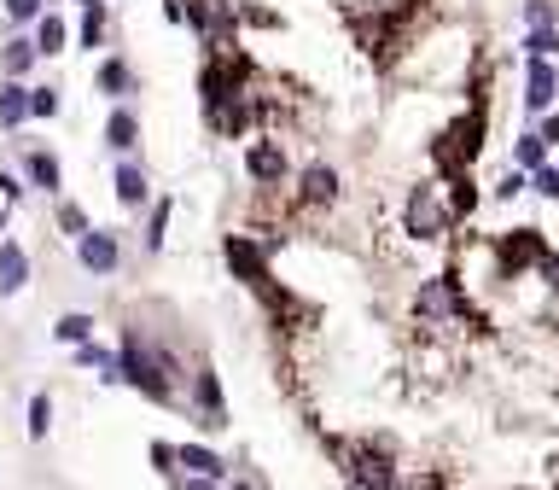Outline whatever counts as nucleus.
Wrapping results in <instances>:
<instances>
[{
    "label": "nucleus",
    "instance_id": "obj_27",
    "mask_svg": "<svg viewBox=\"0 0 559 490\" xmlns=\"http://www.w3.org/2000/svg\"><path fill=\"white\" fill-rule=\"evenodd\" d=\"M525 30H559L554 0H525Z\"/></svg>",
    "mask_w": 559,
    "mask_h": 490
},
{
    "label": "nucleus",
    "instance_id": "obj_34",
    "mask_svg": "<svg viewBox=\"0 0 559 490\" xmlns=\"http://www.w3.org/2000/svg\"><path fill=\"white\" fill-rule=\"evenodd\" d=\"M536 275H542L559 292V251H542V257H536Z\"/></svg>",
    "mask_w": 559,
    "mask_h": 490
},
{
    "label": "nucleus",
    "instance_id": "obj_30",
    "mask_svg": "<svg viewBox=\"0 0 559 490\" xmlns=\"http://www.w3.org/2000/svg\"><path fill=\"white\" fill-rule=\"evenodd\" d=\"M41 12H47V0H6V18H12V24H35Z\"/></svg>",
    "mask_w": 559,
    "mask_h": 490
},
{
    "label": "nucleus",
    "instance_id": "obj_39",
    "mask_svg": "<svg viewBox=\"0 0 559 490\" xmlns=\"http://www.w3.org/2000/svg\"><path fill=\"white\" fill-rule=\"evenodd\" d=\"M0 234H6V205H0Z\"/></svg>",
    "mask_w": 559,
    "mask_h": 490
},
{
    "label": "nucleus",
    "instance_id": "obj_15",
    "mask_svg": "<svg viewBox=\"0 0 559 490\" xmlns=\"http://www.w3.org/2000/svg\"><path fill=\"white\" fill-rule=\"evenodd\" d=\"M105 146H111L117 158H134V152H140V111H134V105H111V117H105Z\"/></svg>",
    "mask_w": 559,
    "mask_h": 490
},
{
    "label": "nucleus",
    "instance_id": "obj_13",
    "mask_svg": "<svg viewBox=\"0 0 559 490\" xmlns=\"http://www.w3.org/2000/svg\"><path fill=\"white\" fill-rule=\"evenodd\" d=\"M24 286H30V251H24V240L0 234V298H18Z\"/></svg>",
    "mask_w": 559,
    "mask_h": 490
},
{
    "label": "nucleus",
    "instance_id": "obj_10",
    "mask_svg": "<svg viewBox=\"0 0 559 490\" xmlns=\"http://www.w3.org/2000/svg\"><path fill=\"white\" fill-rule=\"evenodd\" d=\"M559 100V65L554 59H530L525 65V111L530 117H548Z\"/></svg>",
    "mask_w": 559,
    "mask_h": 490
},
{
    "label": "nucleus",
    "instance_id": "obj_17",
    "mask_svg": "<svg viewBox=\"0 0 559 490\" xmlns=\"http://www.w3.org/2000/svg\"><path fill=\"white\" fill-rule=\"evenodd\" d=\"M70 362H76V368H88V374H99L105 385H123V368H117V350H111V345H99V339H88V345H76V350H70Z\"/></svg>",
    "mask_w": 559,
    "mask_h": 490
},
{
    "label": "nucleus",
    "instance_id": "obj_22",
    "mask_svg": "<svg viewBox=\"0 0 559 490\" xmlns=\"http://www.w3.org/2000/svg\"><path fill=\"white\" fill-rule=\"evenodd\" d=\"M542 164H548V146H542V135H536V129H525V135L513 140V170L536 175Z\"/></svg>",
    "mask_w": 559,
    "mask_h": 490
},
{
    "label": "nucleus",
    "instance_id": "obj_25",
    "mask_svg": "<svg viewBox=\"0 0 559 490\" xmlns=\"http://www.w3.org/2000/svg\"><path fill=\"white\" fill-rule=\"evenodd\" d=\"M47 432H53V397L35 391L30 397V444H47Z\"/></svg>",
    "mask_w": 559,
    "mask_h": 490
},
{
    "label": "nucleus",
    "instance_id": "obj_9",
    "mask_svg": "<svg viewBox=\"0 0 559 490\" xmlns=\"http://www.w3.org/2000/svg\"><path fill=\"white\" fill-rule=\"evenodd\" d=\"M175 467H181L187 479H210V485H228L233 479V461L216 455L210 444H175Z\"/></svg>",
    "mask_w": 559,
    "mask_h": 490
},
{
    "label": "nucleus",
    "instance_id": "obj_11",
    "mask_svg": "<svg viewBox=\"0 0 559 490\" xmlns=\"http://www.w3.org/2000/svg\"><path fill=\"white\" fill-rule=\"evenodd\" d=\"M24 187L47 193V199H59V193H65V164H59V152H47V146H24Z\"/></svg>",
    "mask_w": 559,
    "mask_h": 490
},
{
    "label": "nucleus",
    "instance_id": "obj_23",
    "mask_svg": "<svg viewBox=\"0 0 559 490\" xmlns=\"http://www.w3.org/2000/svg\"><path fill=\"white\" fill-rule=\"evenodd\" d=\"M169 199H152V216H146V251H152V257H158V251H164V240H169Z\"/></svg>",
    "mask_w": 559,
    "mask_h": 490
},
{
    "label": "nucleus",
    "instance_id": "obj_1",
    "mask_svg": "<svg viewBox=\"0 0 559 490\" xmlns=\"http://www.w3.org/2000/svg\"><path fill=\"white\" fill-rule=\"evenodd\" d=\"M117 368H123V385H134L140 397H152V403H181V368H175L169 350H158L146 339L140 321H129L123 339H117Z\"/></svg>",
    "mask_w": 559,
    "mask_h": 490
},
{
    "label": "nucleus",
    "instance_id": "obj_29",
    "mask_svg": "<svg viewBox=\"0 0 559 490\" xmlns=\"http://www.w3.org/2000/svg\"><path fill=\"white\" fill-rule=\"evenodd\" d=\"M24 193H30V187H24V175L0 170V205H6V210H12V205H24Z\"/></svg>",
    "mask_w": 559,
    "mask_h": 490
},
{
    "label": "nucleus",
    "instance_id": "obj_20",
    "mask_svg": "<svg viewBox=\"0 0 559 490\" xmlns=\"http://www.w3.org/2000/svg\"><path fill=\"white\" fill-rule=\"evenodd\" d=\"M53 339H59V345H88V339H94V315L88 310H65L59 315V321H53Z\"/></svg>",
    "mask_w": 559,
    "mask_h": 490
},
{
    "label": "nucleus",
    "instance_id": "obj_28",
    "mask_svg": "<svg viewBox=\"0 0 559 490\" xmlns=\"http://www.w3.org/2000/svg\"><path fill=\"white\" fill-rule=\"evenodd\" d=\"M559 53V30H525V59H554Z\"/></svg>",
    "mask_w": 559,
    "mask_h": 490
},
{
    "label": "nucleus",
    "instance_id": "obj_8",
    "mask_svg": "<svg viewBox=\"0 0 559 490\" xmlns=\"http://www.w3.org/2000/svg\"><path fill=\"white\" fill-rule=\"evenodd\" d=\"M94 94H105L111 105H129L134 94H140V76H134V65L123 53H105L94 65Z\"/></svg>",
    "mask_w": 559,
    "mask_h": 490
},
{
    "label": "nucleus",
    "instance_id": "obj_19",
    "mask_svg": "<svg viewBox=\"0 0 559 490\" xmlns=\"http://www.w3.org/2000/svg\"><path fill=\"white\" fill-rule=\"evenodd\" d=\"M30 123V82H0V129H24Z\"/></svg>",
    "mask_w": 559,
    "mask_h": 490
},
{
    "label": "nucleus",
    "instance_id": "obj_18",
    "mask_svg": "<svg viewBox=\"0 0 559 490\" xmlns=\"http://www.w3.org/2000/svg\"><path fill=\"white\" fill-rule=\"evenodd\" d=\"M35 53H41V59H59V53H65L70 47V24H65V12H41V18H35Z\"/></svg>",
    "mask_w": 559,
    "mask_h": 490
},
{
    "label": "nucleus",
    "instance_id": "obj_36",
    "mask_svg": "<svg viewBox=\"0 0 559 490\" xmlns=\"http://www.w3.org/2000/svg\"><path fill=\"white\" fill-rule=\"evenodd\" d=\"M169 485H175V490H222V485H210V479H187V473H175Z\"/></svg>",
    "mask_w": 559,
    "mask_h": 490
},
{
    "label": "nucleus",
    "instance_id": "obj_14",
    "mask_svg": "<svg viewBox=\"0 0 559 490\" xmlns=\"http://www.w3.org/2000/svg\"><path fill=\"white\" fill-rule=\"evenodd\" d=\"M35 65H41V53H35L30 35H6L0 41V82H30Z\"/></svg>",
    "mask_w": 559,
    "mask_h": 490
},
{
    "label": "nucleus",
    "instance_id": "obj_38",
    "mask_svg": "<svg viewBox=\"0 0 559 490\" xmlns=\"http://www.w3.org/2000/svg\"><path fill=\"white\" fill-rule=\"evenodd\" d=\"M76 6H82V12H88V6H99V0H76Z\"/></svg>",
    "mask_w": 559,
    "mask_h": 490
},
{
    "label": "nucleus",
    "instance_id": "obj_31",
    "mask_svg": "<svg viewBox=\"0 0 559 490\" xmlns=\"http://www.w3.org/2000/svg\"><path fill=\"white\" fill-rule=\"evenodd\" d=\"M525 187H530V175H525V170H507V175H501V181H495V199L507 205V199H519Z\"/></svg>",
    "mask_w": 559,
    "mask_h": 490
},
{
    "label": "nucleus",
    "instance_id": "obj_4",
    "mask_svg": "<svg viewBox=\"0 0 559 490\" xmlns=\"http://www.w3.org/2000/svg\"><path fill=\"white\" fill-rule=\"evenodd\" d=\"M181 403H187V409H198V426H204V432H222V426H228L222 374H216L210 362H198L193 374H187V391H181Z\"/></svg>",
    "mask_w": 559,
    "mask_h": 490
},
{
    "label": "nucleus",
    "instance_id": "obj_26",
    "mask_svg": "<svg viewBox=\"0 0 559 490\" xmlns=\"http://www.w3.org/2000/svg\"><path fill=\"white\" fill-rule=\"evenodd\" d=\"M59 228H65L70 240H82V234H88L94 222H88V210L76 205V199H59Z\"/></svg>",
    "mask_w": 559,
    "mask_h": 490
},
{
    "label": "nucleus",
    "instance_id": "obj_16",
    "mask_svg": "<svg viewBox=\"0 0 559 490\" xmlns=\"http://www.w3.org/2000/svg\"><path fill=\"white\" fill-rule=\"evenodd\" d=\"M297 199L303 205H338V170L332 164H309L297 175Z\"/></svg>",
    "mask_w": 559,
    "mask_h": 490
},
{
    "label": "nucleus",
    "instance_id": "obj_3",
    "mask_svg": "<svg viewBox=\"0 0 559 490\" xmlns=\"http://www.w3.org/2000/svg\"><path fill=\"white\" fill-rule=\"evenodd\" d=\"M414 315H420L426 327H449V321H466L472 304H466V292L455 275H431V280H420V292H414Z\"/></svg>",
    "mask_w": 559,
    "mask_h": 490
},
{
    "label": "nucleus",
    "instance_id": "obj_35",
    "mask_svg": "<svg viewBox=\"0 0 559 490\" xmlns=\"http://www.w3.org/2000/svg\"><path fill=\"white\" fill-rule=\"evenodd\" d=\"M536 135H542V146H548V152H554V146H559V111H548V117H542V123H536Z\"/></svg>",
    "mask_w": 559,
    "mask_h": 490
},
{
    "label": "nucleus",
    "instance_id": "obj_5",
    "mask_svg": "<svg viewBox=\"0 0 559 490\" xmlns=\"http://www.w3.org/2000/svg\"><path fill=\"white\" fill-rule=\"evenodd\" d=\"M245 175H251L257 187H286V181H292V158H286V146L268 140V135L245 140Z\"/></svg>",
    "mask_w": 559,
    "mask_h": 490
},
{
    "label": "nucleus",
    "instance_id": "obj_21",
    "mask_svg": "<svg viewBox=\"0 0 559 490\" xmlns=\"http://www.w3.org/2000/svg\"><path fill=\"white\" fill-rule=\"evenodd\" d=\"M105 30H111V12H105V0H99V6L82 12V24H76V47H88V53L105 47Z\"/></svg>",
    "mask_w": 559,
    "mask_h": 490
},
{
    "label": "nucleus",
    "instance_id": "obj_6",
    "mask_svg": "<svg viewBox=\"0 0 559 490\" xmlns=\"http://www.w3.org/2000/svg\"><path fill=\"white\" fill-rule=\"evenodd\" d=\"M268 251H274V245H257L251 234H228V240H222V257H228V269L245 280L251 292H268Z\"/></svg>",
    "mask_w": 559,
    "mask_h": 490
},
{
    "label": "nucleus",
    "instance_id": "obj_37",
    "mask_svg": "<svg viewBox=\"0 0 559 490\" xmlns=\"http://www.w3.org/2000/svg\"><path fill=\"white\" fill-rule=\"evenodd\" d=\"M222 490H263V485H257L251 473H233V479H228V485H222Z\"/></svg>",
    "mask_w": 559,
    "mask_h": 490
},
{
    "label": "nucleus",
    "instance_id": "obj_33",
    "mask_svg": "<svg viewBox=\"0 0 559 490\" xmlns=\"http://www.w3.org/2000/svg\"><path fill=\"white\" fill-rule=\"evenodd\" d=\"M152 467L164 473V479H175L181 467H175V444H152Z\"/></svg>",
    "mask_w": 559,
    "mask_h": 490
},
{
    "label": "nucleus",
    "instance_id": "obj_32",
    "mask_svg": "<svg viewBox=\"0 0 559 490\" xmlns=\"http://www.w3.org/2000/svg\"><path fill=\"white\" fill-rule=\"evenodd\" d=\"M530 187H536V199H559V170L554 164H542V170L530 175Z\"/></svg>",
    "mask_w": 559,
    "mask_h": 490
},
{
    "label": "nucleus",
    "instance_id": "obj_2",
    "mask_svg": "<svg viewBox=\"0 0 559 490\" xmlns=\"http://www.w3.org/2000/svg\"><path fill=\"white\" fill-rule=\"evenodd\" d=\"M402 228H408L414 240H443V234L455 228V210H449V199H443L437 181H420V187L408 193V205H402Z\"/></svg>",
    "mask_w": 559,
    "mask_h": 490
},
{
    "label": "nucleus",
    "instance_id": "obj_12",
    "mask_svg": "<svg viewBox=\"0 0 559 490\" xmlns=\"http://www.w3.org/2000/svg\"><path fill=\"white\" fill-rule=\"evenodd\" d=\"M111 187H117V205H123V210H146V205H152V181H146V164H140V158H117Z\"/></svg>",
    "mask_w": 559,
    "mask_h": 490
},
{
    "label": "nucleus",
    "instance_id": "obj_24",
    "mask_svg": "<svg viewBox=\"0 0 559 490\" xmlns=\"http://www.w3.org/2000/svg\"><path fill=\"white\" fill-rule=\"evenodd\" d=\"M65 111V94L53 88V82H41V88H30V117H41V123H53Z\"/></svg>",
    "mask_w": 559,
    "mask_h": 490
},
{
    "label": "nucleus",
    "instance_id": "obj_7",
    "mask_svg": "<svg viewBox=\"0 0 559 490\" xmlns=\"http://www.w3.org/2000/svg\"><path fill=\"white\" fill-rule=\"evenodd\" d=\"M76 263H82L88 275H117V269H123V234H117V228H88V234L76 240Z\"/></svg>",
    "mask_w": 559,
    "mask_h": 490
}]
</instances>
